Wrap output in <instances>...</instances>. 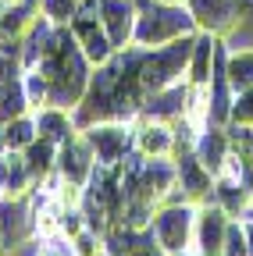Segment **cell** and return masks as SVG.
Segmentation results:
<instances>
[{"instance_id": "484cf974", "label": "cell", "mask_w": 253, "mask_h": 256, "mask_svg": "<svg viewBox=\"0 0 253 256\" xmlns=\"http://www.w3.org/2000/svg\"><path fill=\"white\" fill-rule=\"evenodd\" d=\"M33 256H75V249H72V238L50 235V238H36Z\"/></svg>"}, {"instance_id": "1f68e13d", "label": "cell", "mask_w": 253, "mask_h": 256, "mask_svg": "<svg viewBox=\"0 0 253 256\" xmlns=\"http://www.w3.org/2000/svg\"><path fill=\"white\" fill-rule=\"evenodd\" d=\"M168 4H185V0H168Z\"/></svg>"}, {"instance_id": "f1b7e54d", "label": "cell", "mask_w": 253, "mask_h": 256, "mask_svg": "<svg viewBox=\"0 0 253 256\" xmlns=\"http://www.w3.org/2000/svg\"><path fill=\"white\" fill-rule=\"evenodd\" d=\"M242 228H246V256H253V217L242 220Z\"/></svg>"}, {"instance_id": "d6a6232c", "label": "cell", "mask_w": 253, "mask_h": 256, "mask_svg": "<svg viewBox=\"0 0 253 256\" xmlns=\"http://www.w3.org/2000/svg\"><path fill=\"white\" fill-rule=\"evenodd\" d=\"M100 256H111V252H107V249H104V252H100Z\"/></svg>"}, {"instance_id": "44dd1931", "label": "cell", "mask_w": 253, "mask_h": 256, "mask_svg": "<svg viewBox=\"0 0 253 256\" xmlns=\"http://www.w3.org/2000/svg\"><path fill=\"white\" fill-rule=\"evenodd\" d=\"M22 86H25V96H29V107L33 110L50 104V78L43 75V68H25L22 72Z\"/></svg>"}, {"instance_id": "9c48e42d", "label": "cell", "mask_w": 253, "mask_h": 256, "mask_svg": "<svg viewBox=\"0 0 253 256\" xmlns=\"http://www.w3.org/2000/svg\"><path fill=\"white\" fill-rule=\"evenodd\" d=\"M93 171H97V156H93V146L86 142L82 128H79L72 139H65L57 146V168H54V174L72 182V185H86Z\"/></svg>"}, {"instance_id": "277c9868", "label": "cell", "mask_w": 253, "mask_h": 256, "mask_svg": "<svg viewBox=\"0 0 253 256\" xmlns=\"http://www.w3.org/2000/svg\"><path fill=\"white\" fill-rule=\"evenodd\" d=\"M185 11L196 32H210L225 43L235 36V28L246 18V0H185Z\"/></svg>"}, {"instance_id": "52a82bcc", "label": "cell", "mask_w": 253, "mask_h": 256, "mask_svg": "<svg viewBox=\"0 0 253 256\" xmlns=\"http://www.w3.org/2000/svg\"><path fill=\"white\" fill-rule=\"evenodd\" d=\"M228 214L221 210L214 200L196 206V224H193V256H221L225 246V232H228Z\"/></svg>"}, {"instance_id": "3957f363", "label": "cell", "mask_w": 253, "mask_h": 256, "mask_svg": "<svg viewBox=\"0 0 253 256\" xmlns=\"http://www.w3.org/2000/svg\"><path fill=\"white\" fill-rule=\"evenodd\" d=\"M193 224H196V206L185 200H164L157 206L153 220H150V235L168 256L171 252H185L193 246Z\"/></svg>"}, {"instance_id": "d4e9b609", "label": "cell", "mask_w": 253, "mask_h": 256, "mask_svg": "<svg viewBox=\"0 0 253 256\" xmlns=\"http://www.w3.org/2000/svg\"><path fill=\"white\" fill-rule=\"evenodd\" d=\"M221 256H246V228L242 220H228V232H225V246H221Z\"/></svg>"}, {"instance_id": "6da1fadb", "label": "cell", "mask_w": 253, "mask_h": 256, "mask_svg": "<svg viewBox=\"0 0 253 256\" xmlns=\"http://www.w3.org/2000/svg\"><path fill=\"white\" fill-rule=\"evenodd\" d=\"M193 40L196 32L189 36H178L164 46H139V86L150 92H161L175 82H185V72H189V57H193Z\"/></svg>"}, {"instance_id": "8fae6325", "label": "cell", "mask_w": 253, "mask_h": 256, "mask_svg": "<svg viewBox=\"0 0 253 256\" xmlns=\"http://www.w3.org/2000/svg\"><path fill=\"white\" fill-rule=\"evenodd\" d=\"M100 22L107 28L114 50L132 46V40H136V0H100Z\"/></svg>"}, {"instance_id": "836d02e7", "label": "cell", "mask_w": 253, "mask_h": 256, "mask_svg": "<svg viewBox=\"0 0 253 256\" xmlns=\"http://www.w3.org/2000/svg\"><path fill=\"white\" fill-rule=\"evenodd\" d=\"M249 192H253V185H249Z\"/></svg>"}, {"instance_id": "e575fe53", "label": "cell", "mask_w": 253, "mask_h": 256, "mask_svg": "<svg viewBox=\"0 0 253 256\" xmlns=\"http://www.w3.org/2000/svg\"><path fill=\"white\" fill-rule=\"evenodd\" d=\"M0 40H4V36H0Z\"/></svg>"}, {"instance_id": "d6986e66", "label": "cell", "mask_w": 253, "mask_h": 256, "mask_svg": "<svg viewBox=\"0 0 253 256\" xmlns=\"http://www.w3.org/2000/svg\"><path fill=\"white\" fill-rule=\"evenodd\" d=\"M25 164H29V174H33L36 182H43L47 174H54V168H57V142L36 139L33 146L25 150Z\"/></svg>"}, {"instance_id": "7a4b0ae2", "label": "cell", "mask_w": 253, "mask_h": 256, "mask_svg": "<svg viewBox=\"0 0 253 256\" xmlns=\"http://www.w3.org/2000/svg\"><path fill=\"white\" fill-rule=\"evenodd\" d=\"M196 32L185 4H168V0H136V46H164L178 36Z\"/></svg>"}, {"instance_id": "7c38bea8", "label": "cell", "mask_w": 253, "mask_h": 256, "mask_svg": "<svg viewBox=\"0 0 253 256\" xmlns=\"http://www.w3.org/2000/svg\"><path fill=\"white\" fill-rule=\"evenodd\" d=\"M33 118H36V132H40V139L57 142V146L79 132L75 110H68V107H57V104H47V107L33 110Z\"/></svg>"}, {"instance_id": "4fadbf2b", "label": "cell", "mask_w": 253, "mask_h": 256, "mask_svg": "<svg viewBox=\"0 0 253 256\" xmlns=\"http://www.w3.org/2000/svg\"><path fill=\"white\" fill-rule=\"evenodd\" d=\"M214 203L225 210L228 217L239 220V217L249 210V203H253L249 182H242V178H235V174H228V171L214 174Z\"/></svg>"}, {"instance_id": "f546056e", "label": "cell", "mask_w": 253, "mask_h": 256, "mask_svg": "<svg viewBox=\"0 0 253 256\" xmlns=\"http://www.w3.org/2000/svg\"><path fill=\"white\" fill-rule=\"evenodd\" d=\"M8 153V139H4V124H0V156Z\"/></svg>"}, {"instance_id": "cb8c5ba5", "label": "cell", "mask_w": 253, "mask_h": 256, "mask_svg": "<svg viewBox=\"0 0 253 256\" xmlns=\"http://www.w3.org/2000/svg\"><path fill=\"white\" fill-rule=\"evenodd\" d=\"M72 249H75V256H100L104 252V235L93 232V228H82L79 235H72Z\"/></svg>"}, {"instance_id": "603a6c76", "label": "cell", "mask_w": 253, "mask_h": 256, "mask_svg": "<svg viewBox=\"0 0 253 256\" xmlns=\"http://www.w3.org/2000/svg\"><path fill=\"white\" fill-rule=\"evenodd\" d=\"M228 124H249L253 128V89H239L232 110H228Z\"/></svg>"}, {"instance_id": "9a60e30c", "label": "cell", "mask_w": 253, "mask_h": 256, "mask_svg": "<svg viewBox=\"0 0 253 256\" xmlns=\"http://www.w3.org/2000/svg\"><path fill=\"white\" fill-rule=\"evenodd\" d=\"M217 54H221V40L210 36V32H196V40H193V57H189V72H185V82H189V86H207L210 75H214Z\"/></svg>"}, {"instance_id": "5bb4252c", "label": "cell", "mask_w": 253, "mask_h": 256, "mask_svg": "<svg viewBox=\"0 0 253 256\" xmlns=\"http://www.w3.org/2000/svg\"><path fill=\"white\" fill-rule=\"evenodd\" d=\"M196 156L200 164L217 174L221 168H225V160L232 156V146H228V128L225 124H203L200 128V139H196Z\"/></svg>"}, {"instance_id": "7402d4cb", "label": "cell", "mask_w": 253, "mask_h": 256, "mask_svg": "<svg viewBox=\"0 0 253 256\" xmlns=\"http://www.w3.org/2000/svg\"><path fill=\"white\" fill-rule=\"evenodd\" d=\"M40 14L54 25H72V18L79 14V0H40Z\"/></svg>"}, {"instance_id": "30bf717a", "label": "cell", "mask_w": 253, "mask_h": 256, "mask_svg": "<svg viewBox=\"0 0 253 256\" xmlns=\"http://www.w3.org/2000/svg\"><path fill=\"white\" fill-rule=\"evenodd\" d=\"M132 146L143 156H171L175 146V128L171 121H157V118H136L132 121Z\"/></svg>"}, {"instance_id": "4316f807", "label": "cell", "mask_w": 253, "mask_h": 256, "mask_svg": "<svg viewBox=\"0 0 253 256\" xmlns=\"http://www.w3.org/2000/svg\"><path fill=\"white\" fill-rule=\"evenodd\" d=\"M22 72H25V68H22V57L0 46V86H4V82H11V78H18Z\"/></svg>"}, {"instance_id": "ba28073f", "label": "cell", "mask_w": 253, "mask_h": 256, "mask_svg": "<svg viewBox=\"0 0 253 256\" xmlns=\"http://www.w3.org/2000/svg\"><path fill=\"white\" fill-rule=\"evenodd\" d=\"M175 160V156H171ZM175 168H178V185L168 200H185V203H210L214 200V174L200 164V156L196 153H189V156H178L175 160Z\"/></svg>"}, {"instance_id": "2e32d148", "label": "cell", "mask_w": 253, "mask_h": 256, "mask_svg": "<svg viewBox=\"0 0 253 256\" xmlns=\"http://www.w3.org/2000/svg\"><path fill=\"white\" fill-rule=\"evenodd\" d=\"M33 185H36V178L29 174L25 153L8 150L4 156H0V200H8V196H25Z\"/></svg>"}, {"instance_id": "ffe728a7", "label": "cell", "mask_w": 253, "mask_h": 256, "mask_svg": "<svg viewBox=\"0 0 253 256\" xmlns=\"http://www.w3.org/2000/svg\"><path fill=\"white\" fill-rule=\"evenodd\" d=\"M4 139H8V150L25 153L29 146L40 139V132H36V118H33V114H22V118L4 121Z\"/></svg>"}, {"instance_id": "8992f818", "label": "cell", "mask_w": 253, "mask_h": 256, "mask_svg": "<svg viewBox=\"0 0 253 256\" xmlns=\"http://www.w3.org/2000/svg\"><path fill=\"white\" fill-rule=\"evenodd\" d=\"M36 242V217L29 206V196L0 200V252H15Z\"/></svg>"}, {"instance_id": "e0dca14e", "label": "cell", "mask_w": 253, "mask_h": 256, "mask_svg": "<svg viewBox=\"0 0 253 256\" xmlns=\"http://www.w3.org/2000/svg\"><path fill=\"white\" fill-rule=\"evenodd\" d=\"M225 75L228 86L239 89H253V46H232L225 50Z\"/></svg>"}, {"instance_id": "83f0119b", "label": "cell", "mask_w": 253, "mask_h": 256, "mask_svg": "<svg viewBox=\"0 0 253 256\" xmlns=\"http://www.w3.org/2000/svg\"><path fill=\"white\" fill-rule=\"evenodd\" d=\"M125 256H168V252H164L161 246L153 242V235H150V228H146V232H139L136 246H132L129 252H125Z\"/></svg>"}, {"instance_id": "5b68a950", "label": "cell", "mask_w": 253, "mask_h": 256, "mask_svg": "<svg viewBox=\"0 0 253 256\" xmlns=\"http://www.w3.org/2000/svg\"><path fill=\"white\" fill-rule=\"evenodd\" d=\"M82 136L93 146L97 164H104V168H118L136 150L132 146V121H93L82 128Z\"/></svg>"}, {"instance_id": "ac0fdd59", "label": "cell", "mask_w": 253, "mask_h": 256, "mask_svg": "<svg viewBox=\"0 0 253 256\" xmlns=\"http://www.w3.org/2000/svg\"><path fill=\"white\" fill-rule=\"evenodd\" d=\"M22 114H33V107H29V96H25V86L18 75V78L0 86V124L11 118H22Z\"/></svg>"}, {"instance_id": "4dcf8cb0", "label": "cell", "mask_w": 253, "mask_h": 256, "mask_svg": "<svg viewBox=\"0 0 253 256\" xmlns=\"http://www.w3.org/2000/svg\"><path fill=\"white\" fill-rule=\"evenodd\" d=\"M171 256H193V249H185V252H171Z\"/></svg>"}]
</instances>
